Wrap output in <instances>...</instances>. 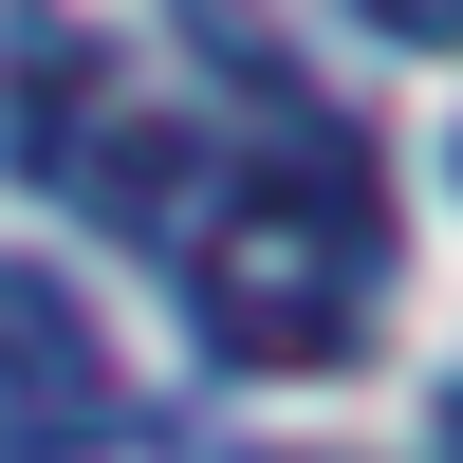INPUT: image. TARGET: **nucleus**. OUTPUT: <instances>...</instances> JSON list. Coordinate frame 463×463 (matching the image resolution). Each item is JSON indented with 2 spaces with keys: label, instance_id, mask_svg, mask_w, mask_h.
I'll return each instance as SVG.
<instances>
[{
  "label": "nucleus",
  "instance_id": "obj_1",
  "mask_svg": "<svg viewBox=\"0 0 463 463\" xmlns=\"http://www.w3.org/2000/svg\"><path fill=\"white\" fill-rule=\"evenodd\" d=\"M185 297H204V353L222 371H353L371 353V297H390V204H371L353 130L279 148L241 204L185 222Z\"/></svg>",
  "mask_w": 463,
  "mask_h": 463
},
{
  "label": "nucleus",
  "instance_id": "obj_2",
  "mask_svg": "<svg viewBox=\"0 0 463 463\" xmlns=\"http://www.w3.org/2000/svg\"><path fill=\"white\" fill-rule=\"evenodd\" d=\"M111 445H130V371L93 297L56 260H0V463H111Z\"/></svg>",
  "mask_w": 463,
  "mask_h": 463
},
{
  "label": "nucleus",
  "instance_id": "obj_3",
  "mask_svg": "<svg viewBox=\"0 0 463 463\" xmlns=\"http://www.w3.org/2000/svg\"><path fill=\"white\" fill-rule=\"evenodd\" d=\"M371 37H463V0H353Z\"/></svg>",
  "mask_w": 463,
  "mask_h": 463
}]
</instances>
